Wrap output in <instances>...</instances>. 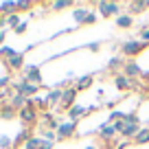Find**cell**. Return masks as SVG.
I'll return each mask as SVG.
<instances>
[{
  "label": "cell",
  "instance_id": "1",
  "mask_svg": "<svg viewBox=\"0 0 149 149\" xmlns=\"http://www.w3.org/2000/svg\"><path fill=\"white\" fill-rule=\"evenodd\" d=\"M37 116H40V114H37V107L33 105V101H31V99H29V103L22 107V110H18V118L22 121V125H24V127L33 125V123L37 121Z\"/></svg>",
  "mask_w": 149,
  "mask_h": 149
},
{
  "label": "cell",
  "instance_id": "2",
  "mask_svg": "<svg viewBox=\"0 0 149 149\" xmlns=\"http://www.w3.org/2000/svg\"><path fill=\"white\" fill-rule=\"evenodd\" d=\"M143 51H145V44L140 42V40H125V42L121 44V53L127 55L130 59H134V57L140 55Z\"/></svg>",
  "mask_w": 149,
  "mask_h": 149
},
{
  "label": "cell",
  "instance_id": "3",
  "mask_svg": "<svg viewBox=\"0 0 149 149\" xmlns=\"http://www.w3.org/2000/svg\"><path fill=\"white\" fill-rule=\"evenodd\" d=\"M97 11L103 18H112V15H121V5L118 2H107V0H99L97 2Z\"/></svg>",
  "mask_w": 149,
  "mask_h": 149
},
{
  "label": "cell",
  "instance_id": "4",
  "mask_svg": "<svg viewBox=\"0 0 149 149\" xmlns=\"http://www.w3.org/2000/svg\"><path fill=\"white\" fill-rule=\"evenodd\" d=\"M143 72H145V70L140 68V64H138L136 59L125 61V66H123V74H125L127 79H136V77H143Z\"/></svg>",
  "mask_w": 149,
  "mask_h": 149
},
{
  "label": "cell",
  "instance_id": "5",
  "mask_svg": "<svg viewBox=\"0 0 149 149\" xmlns=\"http://www.w3.org/2000/svg\"><path fill=\"white\" fill-rule=\"evenodd\" d=\"M77 88L74 86H68V88L61 90V105L59 107H72L74 103H77Z\"/></svg>",
  "mask_w": 149,
  "mask_h": 149
},
{
  "label": "cell",
  "instance_id": "6",
  "mask_svg": "<svg viewBox=\"0 0 149 149\" xmlns=\"http://www.w3.org/2000/svg\"><path fill=\"white\" fill-rule=\"evenodd\" d=\"M74 132H77V123H72V121H61L59 127H57V138H59V140H66V138H70V136H74Z\"/></svg>",
  "mask_w": 149,
  "mask_h": 149
},
{
  "label": "cell",
  "instance_id": "7",
  "mask_svg": "<svg viewBox=\"0 0 149 149\" xmlns=\"http://www.w3.org/2000/svg\"><path fill=\"white\" fill-rule=\"evenodd\" d=\"M147 9H149V0H132V2H127V13H130L132 18L145 13Z\"/></svg>",
  "mask_w": 149,
  "mask_h": 149
},
{
  "label": "cell",
  "instance_id": "8",
  "mask_svg": "<svg viewBox=\"0 0 149 149\" xmlns=\"http://www.w3.org/2000/svg\"><path fill=\"white\" fill-rule=\"evenodd\" d=\"M59 118H55V114L53 112H42V130H53L57 132V127H59Z\"/></svg>",
  "mask_w": 149,
  "mask_h": 149
},
{
  "label": "cell",
  "instance_id": "9",
  "mask_svg": "<svg viewBox=\"0 0 149 149\" xmlns=\"http://www.w3.org/2000/svg\"><path fill=\"white\" fill-rule=\"evenodd\" d=\"M5 64H7L9 70H24V66H26V64H24V51H18L11 59H7Z\"/></svg>",
  "mask_w": 149,
  "mask_h": 149
},
{
  "label": "cell",
  "instance_id": "10",
  "mask_svg": "<svg viewBox=\"0 0 149 149\" xmlns=\"http://www.w3.org/2000/svg\"><path fill=\"white\" fill-rule=\"evenodd\" d=\"M22 79L26 84H33V86H42L44 84V77H42V70H29V72H22Z\"/></svg>",
  "mask_w": 149,
  "mask_h": 149
},
{
  "label": "cell",
  "instance_id": "11",
  "mask_svg": "<svg viewBox=\"0 0 149 149\" xmlns=\"http://www.w3.org/2000/svg\"><path fill=\"white\" fill-rule=\"evenodd\" d=\"M114 86H116L118 90H123V92H125V90H132V88H134V79H127L123 72H116V74H114Z\"/></svg>",
  "mask_w": 149,
  "mask_h": 149
},
{
  "label": "cell",
  "instance_id": "12",
  "mask_svg": "<svg viewBox=\"0 0 149 149\" xmlns=\"http://www.w3.org/2000/svg\"><path fill=\"white\" fill-rule=\"evenodd\" d=\"M99 136H101L103 140H114L118 134H116V130H114V125H112V123H105V125L99 127Z\"/></svg>",
  "mask_w": 149,
  "mask_h": 149
},
{
  "label": "cell",
  "instance_id": "13",
  "mask_svg": "<svg viewBox=\"0 0 149 149\" xmlns=\"http://www.w3.org/2000/svg\"><path fill=\"white\" fill-rule=\"evenodd\" d=\"M81 116H86V107H84V105H77V103H74L72 107H68V118H70L72 123H77Z\"/></svg>",
  "mask_w": 149,
  "mask_h": 149
},
{
  "label": "cell",
  "instance_id": "14",
  "mask_svg": "<svg viewBox=\"0 0 149 149\" xmlns=\"http://www.w3.org/2000/svg\"><path fill=\"white\" fill-rule=\"evenodd\" d=\"M114 24H116V29H132L134 26V18H132L130 13H121L114 20Z\"/></svg>",
  "mask_w": 149,
  "mask_h": 149
},
{
  "label": "cell",
  "instance_id": "15",
  "mask_svg": "<svg viewBox=\"0 0 149 149\" xmlns=\"http://www.w3.org/2000/svg\"><path fill=\"white\" fill-rule=\"evenodd\" d=\"M31 136H33V134L29 132V127L20 130V132H18V136L13 138V147H20V149H22V147H24V143H26V140L31 138Z\"/></svg>",
  "mask_w": 149,
  "mask_h": 149
},
{
  "label": "cell",
  "instance_id": "16",
  "mask_svg": "<svg viewBox=\"0 0 149 149\" xmlns=\"http://www.w3.org/2000/svg\"><path fill=\"white\" fill-rule=\"evenodd\" d=\"M46 99H48V105H61V90L59 88H51L46 92Z\"/></svg>",
  "mask_w": 149,
  "mask_h": 149
},
{
  "label": "cell",
  "instance_id": "17",
  "mask_svg": "<svg viewBox=\"0 0 149 149\" xmlns=\"http://www.w3.org/2000/svg\"><path fill=\"white\" fill-rule=\"evenodd\" d=\"M92 81H94V74H84V77H79V79H77V84H74L77 92H81V90L90 88V86H92Z\"/></svg>",
  "mask_w": 149,
  "mask_h": 149
},
{
  "label": "cell",
  "instance_id": "18",
  "mask_svg": "<svg viewBox=\"0 0 149 149\" xmlns=\"http://www.w3.org/2000/svg\"><path fill=\"white\" fill-rule=\"evenodd\" d=\"M26 103H29V99H26V97H24V94H18V92H15V94H13V97H11V101H9V105H11V107H13V110H22V107H24V105H26Z\"/></svg>",
  "mask_w": 149,
  "mask_h": 149
},
{
  "label": "cell",
  "instance_id": "19",
  "mask_svg": "<svg viewBox=\"0 0 149 149\" xmlns=\"http://www.w3.org/2000/svg\"><path fill=\"white\" fill-rule=\"evenodd\" d=\"M88 13H90L88 7H81V5H79L77 9L72 11V18H74V22H77V24H84V20L88 18Z\"/></svg>",
  "mask_w": 149,
  "mask_h": 149
},
{
  "label": "cell",
  "instance_id": "20",
  "mask_svg": "<svg viewBox=\"0 0 149 149\" xmlns=\"http://www.w3.org/2000/svg\"><path fill=\"white\" fill-rule=\"evenodd\" d=\"M15 116H18V110H13L9 103L0 107V118H5V121H13Z\"/></svg>",
  "mask_w": 149,
  "mask_h": 149
},
{
  "label": "cell",
  "instance_id": "21",
  "mask_svg": "<svg viewBox=\"0 0 149 149\" xmlns=\"http://www.w3.org/2000/svg\"><path fill=\"white\" fill-rule=\"evenodd\" d=\"M123 55H114V57H110V61H107V70H112V72H116L118 68L123 70Z\"/></svg>",
  "mask_w": 149,
  "mask_h": 149
},
{
  "label": "cell",
  "instance_id": "22",
  "mask_svg": "<svg viewBox=\"0 0 149 149\" xmlns=\"http://www.w3.org/2000/svg\"><path fill=\"white\" fill-rule=\"evenodd\" d=\"M0 13H2V15L18 13V2H2V5H0Z\"/></svg>",
  "mask_w": 149,
  "mask_h": 149
},
{
  "label": "cell",
  "instance_id": "23",
  "mask_svg": "<svg viewBox=\"0 0 149 149\" xmlns=\"http://www.w3.org/2000/svg\"><path fill=\"white\" fill-rule=\"evenodd\" d=\"M134 145H147L149 143V127H143V130L136 134V138L132 140Z\"/></svg>",
  "mask_w": 149,
  "mask_h": 149
},
{
  "label": "cell",
  "instance_id": "24",
  "mask_svg": "<svg viewBox=\"0 0 149 149\" xmlns=\"http://www.w3.org/2000/svg\"><path fill=\"white\" fill-rule=\"evenodd\" d=\"M7 18V31H9V29H18L20 26V22H22V18H20V13H13V15H5Z\"/></svg>",
  "mask_w": 149,
  "mask_h": 149
},
{
  "label": "cell",
  "instance_id": "25",
  "mask_svg": "<svg viewBox=\"0 0 149 149\" xmlns=\"http://www.w3.org/2000/svg\"><path fill=\"white\" fill-rule=\"evenodd\" d=\"M37 136H40L42 140H48V143H57V140H59L57 138V132H53V130H42Z\"/></svg>",
  "mask_w": 149,
  "mask_h": 149
},
{
  "label": "cell",
  "instance_id": "26",
  "mask_svg": "<svg viewBox=\"0 0 149 149\" xmlns=\"http://www.w3.org/2000/svg\"><path fill=\"white\" fill-rule=\"evenodd\" d=\"M31 101H33V105H35L37 110H46V107H48V99H46V94H44V97H40V94H37V97H33Z\"/></svg>",
  "mask_w": 149,
  "mask_h": 149
},
{
  "label": "cell",
  "instance_id": "27",
  "mask_svg": "<svg viewBox=\"0 0 149 149\" xmlns=\"http://www.w3.org/2000/svg\"><path fill=\"white\" fill-rule=\"evenodd\" d=\"M40 143H42V138L33 134L31 138H29L26 143H24V147H22V149H40Z\"/></svg>",
  "mask_w": 149,
  "mask_h": 149
},
{
  "label": "cell",
  "instance_id": "28",
  "mask_svg": "<svg viewBox=\"0 0 149 149\" xmlns=\"http://www.w3.org/2000/svg\"><path fill=\"white\" fill-rule=\"evenodd\" d=\"M68 7H72V2H70V0H57V2H51V9H53V11L68 9Z\"/></svg>",
  "mask_w": 149,
  "mask_h": 149
},
{
  "label": "cell",
  "instance_id": "29",
  "mask_svg": "<svg viewBox=\"0 0 149 149\" xmlns=\"http://www.w3.org/2000/svg\"><path fill=\"white\" fill-rule=\"evenodd\" d=\"M0 149H13V138L7 134L0 136Z\"/></svg>",
  "mask_w": 149,
  "mask_h": 149
},
{
  "label": "cell",
  "instance_id": "30",
  "mask_svg": "<svg viewBox=\"0 0 149 149\" xmlns=\"http://www.w3.org/2000/svg\"><path fill=\"white\" fill-rule=\"evenodd\" d=\"M15 53H18V51L11 48V46H7V44H5V46H0V57H5V59H11Z\"/></svg>",
  "mask_w": 149,
  "mask_h": 149
},
{
  "label": "cell",
  "instance_id": "31",
  "mask_svg": "<svg viewBox=\"0 0 149 149\" xmlns=\"http://www.w3.org/2000/svg\"><path fill=\"white\" fill-rule=\"evenodd\" d=\"M123 121H125L127 125H140V116H138V114H134V112H132V114H127V112H125V118H123Z\"/></svg>",
  "mask_w": 149,
  "mask_h": 149
},
{
  "label": "cell",
  "instance_id": "32",
  "mask_svg": "<svg viewBox=\"0 0 149 149\" xmlns=\"http://www.w3.org/2000/svg\"><path fill=\"white\" fill-rule=\"evenodd\" d=\"M138 40L145 44V46H149V26H143V29H140V33H138Z\"/></svg>",
  "mask_w": 149,
  "mask_h": 149
},
{
  "label": "cell",
  "instance_id": "33",
  "mask_svg": "<svg viewBox=\"0 0 149 149\" xmlns=\"http://www.w3.org/2000/svg\"><path fill=\"white\" fill-rule=\"evenodd\" d=\"M11 81H13V79H11V74H9V72H7L5 77H0V90L9 88V86H11Z\"/></svg>",
  "mask_w": 149,
  "mask_h": 149
},
{
  "label": "cell",
  "instance_id": "34",
  "mask_svg": "<svg viewBox=\"0 0 149 149\" xmlns=\"http://www.w3.org/2000/svg\"><path fill=\"white\" fill-rule=\"evenodd\" d=\"M97 20H99V13L90 11V13H88V18L84 20V24H86V26H88V24H97Z\"/></svg>",
  "mask_w": 149,
  "mask_h": 149
},
{
  "label": "cell",
  "instance_id": "35",
  "mask_svg": "<svg viewBox=\"0 0 149 149\" xmlns=\"http://www.w3.org/2000/svg\"><path fill=\"white\" fill-rule=\"evenodd\" d=\"M112 125H114V130H116V134H123V132H125V127H127V123H125V121H114V123H112Z\"/></svg>",
  "mask_w": 149,
  "mask_h": 149
},
{
  "label": "cell",
  "instance_id": "36",
  "mask_svg": "<svg viewBox=\"0 0 149 149\" xmlns=\"http://www.w3.org/2000/svg\"><path fill=\"white\" fill-rule=\"evenodd\" d=\"M26 29H29V20H22V22H20V26L15 29L13 33H18V35H24V33H26Z\"/></svg>",
  "mask_w": 149,
  "mask_h": 149
},
{
  "label": "cell",
  "instance_id": "37",
  "mask_svg": "<svg viewBox=\"0 0 149 149\" xmlns=\"http://www.w3.org/2000/svg\"><path fill=\"white\" fill-rule=\"evenodd\" d=\"M31 7H33V2H26V0H24V2H18V13L24 11V9H31Z\"/></svg>",
  "mask_w": 149,
  "mask_h": 149
},
{
  "label": "cell",
  "instance_id": "38",
  "mask_svg": "<svg viewBox=\"0 0 149 149\" xmlns=\"http://www.w3.org/2000/svg\"><path fill=\"white\" fill-rule=\"evenodd\" d=\"M86 46H88L90 51H94V53H99V51H101V44H99V42H90V44H86Z\"/></svg>",
  "mask_w": 149,
  "mask_h": 149
},
{
  "label": "cell",
  "instance_id": "39",
  "mask_svg": "<svg viewBox=\"0 0 149 149\" xmlns=\"http://www.w3.org/2000/svg\"><path fill=\"white\" fill-rule=\"evenodd\" d=\"M37 68H40V64H26L22 72H29V70H37Z\"/></svg>",
  "mask_w": 149,
  "mask_h": 149
},
{
  "label": "cell",
  "instance_id": "40",
  "mask_svg": "<svg viewBox=\"0 0 149 149\" xmlns=\"http://www.w3.org/2000/svg\"><path fill=\"white\" fill-rule=\"evenodd\" d=\"M53 145H55V143H48V140H42V143H40V149H53Z\"/></svg>",
  "mask_w": 149,
  "mask_h": 149
},
{
  "label": "cell",
  "instance_id": "41",
  "mask_svg": "<svg viewBox=\"0 0 149 149\" xmlns=\"http://www.w3.org/2000/svg\"><path fill=\"white\" fill-rule=\"evenodd\" d=\"M7 40V29H0V44H5Z\"/></svg>",
  "mask_w": 149,
  "mask_h": 149
},
{
  "label": "cell",
  "instance_id": "42",
  "mask_svg": "<svg viewBox=\"0 0 149 149\" xmlns=\"http://www.w3.org/2000/svg\"><path fill=\"white\" fill-rule=\"evenodd\" d=\"M140 79H145V81H147V86H149V70H145V72H143V77H140Z\"/></svg>",
  "mask_w": 149,
  "mask_h": 149
},
{
  "label": "cell",
  "instance_id": "43",
  "mask_svg": "<svg viewBox=\"0 0 149 149\" xmlns=\"http://www.w3.org/2000/svg\"><path fill=\"white\" fill-rule=\"evenodd\" d=\"M86 149H99V147H97V145H88Z\"/></svg>",
  "mask_w": 149,
  "mask_h": 149
},
{
  "label": "cell",
  "instance_id": "44",
  "mask_svg": "<svg viewBox=\"0 0 149 149\" xmlns=\"http://www.w3.org/2000/svg\"><path fill=\"white\" fill-rule=\"evenodd\" d=\"M147 123H149V118H147Z\"/></svg>",
  "mask_w": 149,
  "mask_h": 149
},
{
  "label": "cell",
  "instance_id": "45",
  "mask_svg": "<svg viewBox=\"0 0 149 149\" xmlns=\"http://www.w3.org/2000/svg\"><path fill=\"white\" fill-rule=\"evenodd\" d=\"M0 15H2V13H0Z\"/></svg>",
  "mask_w": 149,
  "mask_h": 149
}]
</instances>
